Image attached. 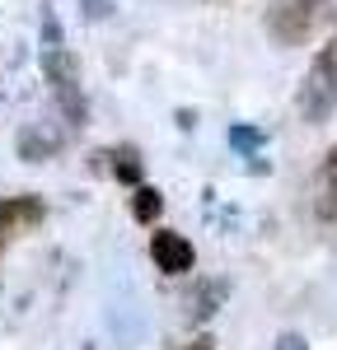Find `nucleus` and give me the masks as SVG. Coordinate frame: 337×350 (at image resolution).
Listing matches in <instances>:
<instances>
[{"label": "nucleus", "instance_id": "10", "mask_svg": "<svg viewBox=\"0 0 337 350\" xmlns=\"http://www.w3.org/2000/svg\"><path fill=\"white\" fill-rule=\"evenodd\" d=\"M229 299V285L225 280H201V290L192 299V323H211L221 313V304Z\"/></svg>", "mask_w": 337, "mask_h": 350}, {"label": "nucleus", "instance_id": "13", "mask_svg": "<svg viewBox=\"0 0 337 350\" xmlns=\"http://www.w3.org/2000/svg\"><path fill=\"white\" fill-rule=\"evenodd\" d=\"M272 350H309V341L300 336V332H281V336H277V346H272Z\"/></svg>", "mask_w": 337, "mask_h": 350}, {"label": "nucleus", "instance_id": "14", "mask_svg": "<svg viewBox=\"0 0 337 350\" xmlns=\"http://www.w3.org/2000/svg\"><path fill=\"white\" fill-rule=\"evenodd\" d=\"M112 0H84V19H108Z\"/></svg>", "mask_w": 337, "mask_h": 350}, {"label": "nucleus", "instance_id": "15", "mask_svg": "<svg viewBox=\"0 0 337 350\" xmlns=\"http://www.w3.org/2000/svg\"><path fill=\"white\" fill-rule=\"evenodd\" d=\"M178 350H221V341H216L211 332H201V336H192L188 346H178Z\"/></svg>", "mask_w": 337, "mask_h": 350}, {"label": "nucleus", "instance_id": "3", "mask_svg": "<svg viewBox=\"0 0 337 350\" xmlns=\"http://www.w3.org/2000/svg\"><path fill=\"white\" fill-rule=\"evenodd\" d=\"M319 19H323V0H277L267 10V33L281 47H300L305 38H314Z\"/></svg>", "mask_w": 337, "mask_h": 350}, {"label": "nucleus", "instance_id": "5", "mask_svg": "<svg viewBox=\"0 0 337 350\" xmlns=\"http://www.w3.org/2000/svg\"><path fill=\"white\" fill-rule=\"evenodd\" d=\"M47 219V206L42 196H5L0 201V234H24V229H38Z\"/></svg>", "mask_w": 337, "mask_h": 350}, {"label": "nucleus", "instance_id": "8", "mask_svg": "<svg viewBox=\"0 0 337 350\" xmlns=\"http://www.w3.org/2000/svg\"><path fill=\"white\" fill-rule=\"evenodd\" d=\"M99 159H108L103 168H108L117 183H127V187H136L140 178H145V159H140L136 145H117V150H103Z\"/></svg>", "mask_w": 337, "mask_h": 350}, {"label": "nucleus", "instance_id": "1", "mask_svg": "<svg viewBox=\"0 0 337 350\" xmlns=\"http://www.w3.org/2000/svg\"><path fill=\"white\" fill-rule=\"evenodd\" d=\"M295 108H300V117H305L309 126L333 122V112H337V38L323 42L319 56L309 61L305 80H300V94H295Z\"/></svg>", "mask_w": 337, "mask_h": 350}, {"label": "nucleus", "instance_id": "4", "mask_svg": "<svg viewBox=\"0 0 337 350\" xmlns=\"http://www.w3.org/2000/svg\"><path fill=\"white\" fill-rule=\"evenodd\" d=\"M150 262H155V271H164V275H188L197 267V247L178 229H155L150 234Z\"/></svg>", "mask_w": 337, "mask_h": 350}, {"label": "nucleus", "instance_id": "6", "mask_svg": "<svg viewBox=\"0 0 337 350\" xmlns=\"http://www.w3.org/2000/svg\"><path fill=\"white\" fill-rule=\"evenodd\" d=\"M314 215L323 224H337V145L328 150V159L319 168V183H314Z\"/></svg>", "mask_w": 337, "mask_h": 350}, {"label": "nucleus", "instance_id": "11", "mask_svg": "<svg viewBox=\"0 0 337 350\" xmlns=\"http://www.w3.org/2000/svg\"><path fill=\"white\" fill-rule=\"evenodd\" d=\"M225 140H229V150H239L244 159H253V154L267 150V131H262V126H249V122H234V126L225 131Z\"/></svg>", "mask_w": 337, "mask_h": 350}, {"label": "nucleus", "instance_id": "7", "mask_svg": "<svg viewBox=\"0 0 337 350\" xmlns=\"http://www.w3.org/2000/svg\"><path fill=\"white\" fill-rule=\"evenodd\" d=\"M61 154V135L47 131V126H24L19 131V159L24 163H47Z\"/></svg>", "mask_w": 337, "mask_h": 350}, {"label": "nucleus", "instance_id": "2", "mask_svg": "<svg viewBox=\"0 0 337 350\" xmlns=\"http://www.w3.org/2000/svg\"><path fill=\"white\" fill-rule=\"evenodd\" d=\"M42 75L52 84L61 117H66L71 126H89V98H84V89H80V61H75V52H71L66 42L42 47Z\"/></svg>", "mask_w": 337, "mask_h": 350}, {"label": "nucleus", "instance_id": "9", "mask_svg": "<svg viewBox=\"0 0 337 350\" xmlns=\"http://www.w3.org/2000/svg\"><path fill=\"white\" fill-rule=\"evenodd\" d=\"M160 215H164V191L150 187V183H136L132 187V219L136 224H155Z\"/></svg>", "mask_w": 337, "mask_h": 350}, {"label": "nucleus", "instance_id": "12", "mask_svg": "<svg viewBox=\"0 0 337 350\" xmlns=\"http://www.w3.org/2000/svg\"><path fill=\"white\" fill-rule=\"evenodd\" d=\"M38 33H42V47H56V42H61V24H56L52 10H42V14H38Z\"/></svg>", "mask_w": 337, "mask_h": 350}]
</instances>
